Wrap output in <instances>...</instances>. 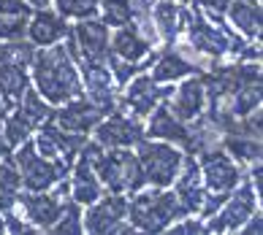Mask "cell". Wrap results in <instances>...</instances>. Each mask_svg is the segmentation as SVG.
Segmentation results:
<instances>
[{
  "label": "cell",
  "mask_w": 263,
  "mask_h": 235,
  "mask_svg": "<svg viewBox=\"0 0 263 235\" xmlns=\"http://www.w3.org/2000/svg\"><path fill=\"white\" fill-rule=\"evenodd\" d=\"M228 3L231 0H196V8L201 14H206V19H212V22H222V16L228 11Z\"/></svg>",
  "instance_id": "1f68e13d"
},
{
  "label": "cell",
  "mask_w": 263,
  "mask_h": 235,
  "mask_svg": "<svg viewBox=\"0 0 263 235\" xmlns=\"http://www.w3.org/2000/svg\"><path fill=\"white\" fill-rule=\"evenodd\" d=\"M226 14L241 35H247V38L260 35V3L258 0H231Z\"/></svg>",
  "instance_id": "7402d4cb"
},
{
  "label": "cell",
  "mask_w": 263,
  "mask_h": 235,
  "mask_svg": "<svg viewBox=\"0 0 263 235\" xmlns=\"http://www.w3.org/2000/svg\"><path fill=\"white\" fill-rule=\"evenodd\" d=\"M8 11H14V14H30V8H27L22 0H0V14H8Z\"/></svg>",
  "instance_id": "e575fe53"
},
{
  "label": "cell",
  "mask_w": 263,
  "mask_h": 235,
  "mask_svg": "<svg viewBox=\"0 0 263 235\" xmlns=\"http://www.w3.org/2000/svg\"><path fill=\"white\" fill-rule=\"evenodd\" d=\"M263 217H260V211H255V213H252V217L245 222V224H241V227L236 230V232H245V235H258L260 230H263V222H260Z\"/></svg>",
  "instance_id": "836d02e7"
},
{
  "label": "cell",
  "mask_w": 263,
  "mask_h": 235,
  "mask_svg": "<svg viewBox=\"0 0 263 235\" xmlns=\"http://www.w3.org/2000/svg\"><path fill=\"white\" fill-rule=\"evenodd\" d=\"M103 109L98 103H92L90 97H73V100H68L63 103V109L60 111H54L52 114V119L57 127H63V130L68 133H90L95 130V124H98L103 119Z\"/></svg>",
  "instance_id": "4fadbf2b"
},
{
  "label": "cell",
  "mask_w": 263,
  "mask_h": 235,
  "mask_svg": "<svg viewBox=\"0 0 263 235\" xmlns=\"http://www.w3.org/2000/svg\"><path fill=\"white\" fill-rule=\"evenodd\" d=\"M144 138H158V141H168V143H177L182 149L190 152V122H182L177 119L165 100L149 114V124L144 127Z\"/></svg>",
  "instance_id": "2e32d148"
},
{
  "label": "cell",
  "mask_w": 263,
  "mask_h": 235,
  "mask_svg": "<svg viewBox=\"0 0 263 235\" xmlns=\"http://www.w3.org/2000/svg\"><path fill=\"white\" fill-rule=\"evenodd\" d=\"M106 65H109V71L114 76V84H120V87H125L136 73H141V68H144V65H136V62H128V60H120V57H114V54H109Z\"/></svg>",
  "instance_id": "4dcf8cb0"
},
{
  "label": "cell",
  "mask_w": 263,
  "mask_h": 235,
  "mask_svg": "<svg viewBox=\"0 0 263 235\" xmlns=\"http://www.w3.org/2000/svg\"><path fill=\"white\" fill-rule=\"evenodd\" d=\"M82 224L87 232H95V235H130L136 232L130 224H128V200L122 198L120 192H111V195H101L95 203H90V211L82 217Z\"/></svg>",
  "instance_id": "52a82bcc"
},
{
  "label": "cell",
  "mask_w": 263,
  "mask_h": 235,
  "mask_svg": "<svg viewBox=\"0 0 263 235\" xmlns=\"http://www.w3.org/2000/svg\"><path fill=\"white\" fill-rule=\"evenodd\" d=\"M68 33H71V27H68L65 16L46 11V8H35V14H30L27 19V38L33 46H52L63 41Z\"/></svg>",
  "instance_id": "ffe728a7"
},
{
  "label": "cell",
  "mask_w": 263,
  "mask_h": 235,
  "mask_svg": "<svg viewBox=\"0 0 263 235\" xmlns=\"http://www.w3.org/2000/svg\"><path fill=\"white\" fill-rule=\"evenodd\" d=\"M171 92H174L171 87H160L152 76L136 73L130 81H128V90H125V95L117 97V100H120L125 109H130L133 116L144 119V116H149L163 100H168Z\"/></svg>",
  "instance_id": "7c38bea8"
},
{
  "label": "cell",
  "mask_w": 263,
  "mask_h": 235,
  "mask_svg": "<svg viewBox=\"0 0 263 235\" xmlns=\"http://www.w3.org/2000/svg\"><path fill=\"white\" fill-rule=\"evenodd\" d=\"M190 16V8H184L179 0H155L152 6V25L155 33H158L165 44H177L179 33L184 30Z\"/></svg>",
  "instance_id": "ac0fdd59"
},
{
  "label": "cell",
  "mask_w": 263,
  "mask_h": 235,
  "mask_svg": "<svg viewBox=\"0 0 263 235\" xmlns=\"http://www.w3.org/2000/svg\"><path fill=\"white\" fill-rule=\"evenodd\" d=\"M6 157H11V146L6 143V135H3V127H0V160H6Z\"/></svg>",
  "instance_id": "d590c367"
},
{
  "label": "cell",
  "mask_w": 263,
  "mask_h": 235,
  "mask_svg": "<svg viewBox=\"0 0 263 235\" xmlns=\"http://www.w3.org/2000/svg\"><path fill=\"white\" fill-rule=\"evenodd\" d=\"M27 3H30L33 8H46V6L52 3V0H27Z\"/></svg>",
  "instance_id": "8d00e7d4"
},
{
  "label": "cell",
  "mask_w": 263,
  "mask_h": 235,
  "mask_svg": "<svg viewBox=\"0 0 263 235\" xmlns=\"http://www.w3.org/2000/svg\"><path fill=\"white\" fill-rule=\"evenodd\" d=\"M109 49H111V54H114V57H120V60L141 62L144 57L149 54L152 44L139 33V27L130 22V25L114 27V35H109Z\"/></svg>",
  "instance_id": "44dd1931"
},
{
  "label": "cell",
  "mask_w": 263,
  "mask_h": 235,
  "mask_svg": "<svg viewBox=\"0 0 263 235\" xmlns=\"http://www.w3.org/2000/svg\"><path fill=\"white\" fill-rule=\"evenodd\" d=\"M8 111H6V105H3V100H0V122H3V116H6Z\"/></svg>",
  "instance_id": "74e56055"
},
{
  "label": "cell",
  "mask_w": 263,
  "mask_h": 235,
  "mask_svg": "<svg viewBox=\"0 0 263 235\" xmlns=\"http://www.w3.org/2000/svg\"><path fill=\"white\" fill-rule=\"evenodd\" d=\"M174 184H177L174 195H177V200L184 205V211L198 213V208L203 205V200H206V184L201 179V168H198L196 154L182 157V165H179V173H177V179H174Z\"/></svg>",
  "instance_id": "5bb4252c"
},
{
  "label": "cell",
  "mask_w": 263,
  "mask_h": 235,
  "mask_svg": "<svg viewBox=\"0 0 263 235\" xmlns=\"http://www.w3.org/2000/svg\"><path fill=\"white\" fill-rule=\"evenodd\" d=\"M101 0H54L57 11L65 19H90L98 14Z\"/></svg>",
  "instance_id": "f546056e"
},
{
  "label": "cell",
  "mask_w": 263,
  "mask_h": 235,
  "mask_svg": "<svg viewBox=\"0 0 263 235\" xmlns=\"http://www.w3.org/2000/svg\"><path fill=\"white\" fill-rule=\"evenodd\" d=\"M0 127H3L6 143L11 146V149H14V146H19V143H25L27 138H30V133H33V127L27 124L16 111H14V114H6V116H3V124H0Z\"/></svg>",
  "instance_id": "f1b7e54d"
},
{
  "label": "cell",
  "mask_w": 263,
  "mask_h": 235,
  "mask_svg": "<svg viewBox=\"0 0 263 235\" xmlns=\"http://www.w3.org/2000/svg\"><path fill=\"white\" fill-rule=\"evenodd\" d=\"M258 211V192L252 189V184H236L231 189L228 200L220 205L217 211L212 213V219L206 224V232H236L241 224H245L252 213Z\"/></svg>",
  "instance_id": "ba28073f"
},
{
  "label": "cell",
  "mask_w": 263,
  "mask_h": 235,
  "mask_svg": "<svg viewBox=\"0 0 263 235\" xmlns=\"http://www.w3.org/2000/svg\"><path fill=\"white\" fill-rule=\"evenodd\" d=\"M49 232H57V235H82L84 232V224H82V208L79 203L68 200V203H60V213H57L54 224L49 227Z\"/></svg>",
  "instance_id": "484cf974"
},
{
  "label": "cell",
  "mask_w": 263,
  "mask_h": 235,
  "mask_svg": "<svg viewBox=\"0 0 263 235\" xmlns=\"http://www.w3.org/2000/svg\"><path fill=\"white\" fill-rule=\"evenodd\" d=\"M98 11L103 14L101 22L109 25V27H122V25H130L133 22V6H130V0H101Z\"/></svg>",
  "instance_id": "4316f807"
},
{
  "label": "cell",
  "mask_w": 263,
  "mask_h": 235,
  "mask_svg": "<svg viewBox=\"0 0 263 235\" xmlns=\"http://www.w3.org/2000/svg\"><path fill=\"white\" fill-rule=\"evenodd\" d=\"M11 111H16V114L22 116V119H25L27 124L33 127V130H35V127H41L44 122H49V119H52V114H54V111H52V105L46 103V100H44V97L38 95L35 90H30V87L25 90L22 100H19Z\"/></svg>",
  "instance_id": "603a6c76"
},
{
  "label": "cell",
  "mask_w": 263,
  "mask_h": 235,
  "mask_svg": "<svg viewBox=\"0 0 263 235\" xmlns=\"http://www.w3.org/2000/svg\"><path fill=\"white\" fill-rule=\"evenodd\" d=\"M182 217H187V211L177 200V195L168 192V187H155L147 192L139 189L128 203V222L133 230L141 232H163Z\"/></svg>",
  "instance_id": "7a4b0ae2"
},
{
  "label": "cell",
  "mask_w": 263,
  "mask_h": 235,
  "mask_svg": "<svg viewBox=\"0 0 263 235\" xmlns=\"http://www.w3.org/2000/svg\"><path fill=\"white\" fill-rule=\"evenodd\" d=\"M220 146L226 149L228 154H233L236 160L241 162H258L260 160V138L255 135H247V133H228L220 138Z\"/></svg>",
  "instance_id": "cb8c5ba5"
},
{
  "label": "cell",
  "mask_w": 263,
  "mask_h": 235,
  "mask_svg": "<svg viewBox=\"0 0 263 235\" xmlns=\"http://www.w3.org/2000/svg\"><path fill=\"white\" fill-rule=\"evenodd\" d=\"M141 138H144V124L139 116L111 111L95 124V143H101L103 149H130Z\"/></svg>",
  "instance_id": "8fae6325"
},
{
  "label": "cell",
  "mask_w": 263,
  "mask_h": 235,
  "mask_svg": "<svg viewBox=\"0 0 263 235\" xmlns=\"http://www.w3.org/2000/svg\"><path fill=\"white\" fill-rule=\"evenodd\" d=\"M14 168L19 170V184L27 192H46L52 189L60 179H65V173L71 170V165H65L63 160H49L35 152L33 141L27 138L25 143H19V152L11 154Z\"/></svg>",
  "instance_id": "5b68a950"
},
{
  "label": "cell",
  "mask_w": 263,
  "mask_h": 235,
  "mask_svg": "<svg viewBox=\"0 0 263 235\" xmlns=\"http://www.w3.org/2000/svg\"><path fill=\"white\" fill-rule=\"evenodd\" d=\"M27 19L30 14H0V41H22L27 35Z\"/></svg>",
  "instance_id": "83f0119b"
},
{
  "label": "cell",
  "mask_w": 263,
  "mask_h": 235,
  "mask_svg": "<svg viewBox=\"0 0 263 235\" xmlns=\"http://www.w3.org/2000/svg\"><path fill=\"white\" fill-rule=\"evenodd\" d=\"M35 46L30 41H0V100L6 111L22 100L25 90L30 87L27 68L33 62Z\"/></svg>",
  "instance_id": "277c9868"
},
{
  "label": "cell",
  "mask_w": 263,
  "mask_h": 235,
  "mask_svg": "<svg viewBox=\"0 0 263 235\" xmlns=\"http://www.w3.org/2000/svg\"><path fill=\"white\" fill-rule=\"evenodd\" d=\"M76 44L73 62L90 60V62H103L109 60L111 49H109V25H103L101 19H76V25L71 27V33Z\"/></svg>",
  "instance_id": "30bf717a"
},
{
  "label": "cell",
  "mask_w": 263,
  "mask_h": 235,
  "mask_svg": "<svg viewBox=\"0 0 263 235\" xmlns=\"http://www.w3.org/2000/svg\"><path fill=\"white\" fill-rule=\"evenodd\" d=\"M168 111L182 122H193L196 116L203 114V105H206V90H203L201 78H184V84L179 90H174L168 95Z\"/></svg>",
  "instance_id": "e0dca14e"
},
{
  "label": "cell",
  "mask_w": 263,
  "mask_h": 235,
  "mask_svg": "<svg viewBox=\"0 0 263 235\" xmlns=\"http://www.w3.org/2000/svg\"><path fill=\"white\" fill-rule=\"evenodd\" d=\"M198 168L201 179L212 192H231L241 181V170L233 162V157L222 149V146H209V149L198 152Z\"/></svg>",
  "instance_id": "9c48e42d"
},
{
  "label": "cell",
  "mask_w": 263,
  "mask_h": 235,
  "mask_svg": "<svg viewBox=\"0 0 263 235\" xmlns=\"http://www.w3.org/2000/svg\"><path fill=\"white\" fill-rule=\"evenodd\" d=\"M184 33H187V46L193 54H201L206 60H222L228 54H239V49L245 46L239 35H233V30L226 22H212L206 19L196 6L187 16V25H184Z\"/></svg>",
  "instance_id": "3957f363"
},
{
  "label": "cell",
  "mask_w": 263,
  "mask_h": 235,
  "mask_svg": "<svg viewBox=\"0 0 263 235\" xmlns=\"http://www.w3.org/2000/svg\"><path fill=\"white\" fill-rule=\"evenodd\" d=\"M203 71V68L187 57V52H182L177 44H171L165 52H160L158 57H152V78L158 84H171V81H179V78H187L193 73Z\"/></svg>",
  "instance_id": "9a60e30c"
},
{
  "label": "cell",
  "mask_w": 263,
  "mask_h": 235,
  "mask_svg": "<svg viewBox=\"0 0 263 235\" xmlns=\"http://www.w3.org/2000/svg\"><path fill=\"white\" fill-rule=\"evenodd\" d=\"M16 205L22 208V217L35 230H49L57 219V213H60V200L46 192H22L16 195Z\"/></svg>",
  "instance_id": "d6986e66"
},
{
  "label": "cell",
  "mask_w": 263,
  "mask_h": 235,
  "mask_svg": "<svg viewBox=\"0 0 263 235\" xmlns=\"http://www.w3.org/2000/svg\"><path fill=\"white\" fill-rule=\"evenodd\" d=\"M30 68H33L35 92L49 105H63V103L73 100V97H79L84 92L79 68L71 60L65 44H60V41L52 46L35 49Z\"/></svg>",
  "instance_id": "6da1fadb"
},
{
  "label": "cell",
  "mask_w": 263,
  "mask_h": 235,
  "mask_svg": "<svg viewBox=\"0 0 263 235\" xmlns=\"http://www.w3.org/2000/svg\"><path fill=\"white\" fill-rule=\"evenodd\" d=\"M179 222V219H177ZM168 232L174 235H187V232H206V224H201L198 219H182L179 224H168Z\"/></svg>",
  "instance_id": "d6a6232c"
},
{
  "label": "cell",
  "mask_w": 263,
  "mask_h": 235,
  "mask_svg": "<svg viewBox=\"0 0 263 235\" xmlns=\"http://www.w3.org/2000/svg\"><path fill=\"white\" fill-rule=\"evenodd\" d=\"M136 157L144 170V179L152 187H171L174 179L179 173L182 165V152L174 149L168 141H158V138H141L136 143Z\"/></svg>",
  "instance_id": "8992f818"
},
{
  "label": "cell",
  "mask_w": 263,
  "mask_h": 235,
  "mask_svg": "<svg viewBox=\"0 0 263 235\" xmlns=\"http://www.w3.org/2000/svg\"><path fill=\"white\" fill-rule=\"evenodd\" d=\"M19 170L14 168L11 157L0 160V213L16 208V195H19Z\"/></svg>",
  "instance_id": "d4e9b609"
}]
</instances>
